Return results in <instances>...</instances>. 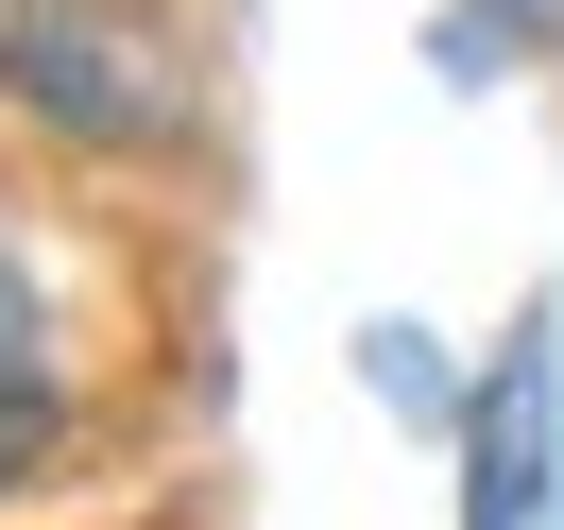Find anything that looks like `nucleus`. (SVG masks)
<instances>
[{
	"instance_id": "obj_3",
	"label": "nucleus",
	"mask_w": 564,
	"mask_h": 530,
	"mask_svg": "<svg viewBox=\"0 0 564 530\" xmlns=\"http://www.w3.org/2000/svg\"><path fill=\"white\" fill-rule=\"evenodd\" d=\"M547 325L513 343V377H496V411H479V496H462V530H547Z\"/></svg>"
},
{
	"instance_id": "obj_2",
	"label": "nucleus",
	"mask_w": 564,
	"mask_h": 530,
	"mask_svg": "<svg viewBox=\"0 0 564 530\" xmlns=\"http://www.w3.org/2000/svg\"><path fill=\"white\" fill-rule=\"evenodd\" d=\"M52 445H69V343H52V291L0 223V479H35Z\"/></svg>"
},
{
	"instance_id": "obj_1",
	"label": "nucleus",
	"mask_w": 564,
	"mask_h": 530,
	"mask_svg": "<svg viewBox=\"0 0 564 530\" xmlns=\"http://www.w3.org/2000/svg\"><path fill=\"white\" fill-rule=\"evenodd\" d=\"M0 86L35 120H154V69H138V35L120 18H69V0H0Z\"/></svg>"
}]
</instances>
